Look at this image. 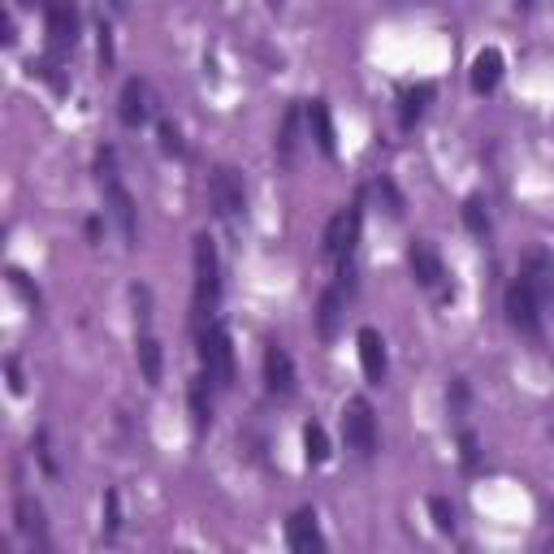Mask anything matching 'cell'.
<instances>
[{"instance_id":"cell-1","label":"cell","mask_w":554,"mask_h":554,"mask_svg":"<svg viewBox=\"0 0 554 554\" xmlns=\"http://www.w3.org/2000/svg\"><path fill=\"white\" fill-rule=\"evenodd\" d=\"M200 368L217 390L234 386V342H230V329L221 321H208L200 329Z\"/></svg>"},{"instance_id":"cell-2","label":"cell","mask_w":554,"mask_h":554,"mask_svg":"<svg viewBox=\"0 0 554 554\" xmlns=\"http://www.w3.org/2000/svg\"><path fill=\"white\" fill-rule=\"evenodd\" d=\"M191 265H195V316H208L221 299V260H217V243L208 234H195Z\"/></svg>"},{"instance_id":"cell-3","label":"cell","mask_w":554,"mask_h":554,"mask_svg":"<svg viewBox=\"0 0 554 554\" xmlns=\"http://www.w3.org/2000/svg\"><path fill=\"white\" fill-rule=\"evenodd\" d=\"M360 230H364V204L360 200H351L347 208H338L334 217H329V226H325V239H321V252L329 260H351L355 256V243H360Z\"/></svg>"},{"instance_id":"cell-4","label":"cell","mask_w":554,"mask_h":554,"mask_svg":"<svg viewBox=\"0 0 554 554\" xmlns=\"http://www.w3.org/2000/svg\"><path fill=\"white\" fill-rule=\"evenodd\" d=\"M503 312H507V325L524 338H542V299L533 295V286L516 277L503 295Z\"/></svg>"},{"instance_id":"cell-5","label":"cell","mask_w":554,"mask_h":554,"mask_svg":"<svg viewBox=\"0 0 554 554\" xmlns=\"http://www.w3.org/2000/svg\"><path fill=\"white\" fill-rule=\"evenodd\" d=\"M342 438H347V451H355L360 459L377 455V412L368 399H347V407H342Z\"/></svg>"},{"instance_id":"cell-6","label":"cell","mask_w":554,"mask_h":554,"mask_svg":"<svg viewBox=\"0 0 554 554\" xmlns=\"http://www.w3.org/2000/svg\"><path fill=\"white\" fill-rule=\"evenodd\" d=\"M208 204H213V213L221 221H234L243 217L247 208V191H243V174L230 165H217L213 174H208Z\"/></svg>"},{"instance_id":"cell-7","label":"cell","mask_w":554,"mask_h":554,"mask_svg":"<svg viewBox=\"0 0 554 554\" xmlns=\"http://www.w3.org/2000/svg\"><path fill=\"white\" fill-rule=\"evenodd\" d=\"M44 35L52 52H70L78 44V5L74 0H44Z\"/></svg>"},{"instance_id":"cell-8","label":"cell","mask_w":554,"mask_h":554,"mask_svg":"<svg viewBox=\"0 0 554 554\" xmlns=\"http://www.w3.org/2000/svg\"><path fill=\"white\" fill-rule=\"evenodd\" d=\"M152 113H156V96H152L148 78H126L122 96H117V117H122V126L139 130L143 122H152Z\"/></svg>"},{"instance_id":"cell-9","label":"cell","mask_w":554,"mask_h":554,"mask_svg":"<svg viewBox=\"0 0 554 554\" xmlns=\"http://www.w3.org/2000/svg\"><path fill=\"white\" fill-rule=\"evenodd\" d=\"M407 269H412L420 290H442L446 286V265H442L438 247H433L429 239H416L412 247H407Z\"/></svg>"},{"instance_id":"cell-10","label":"cell","mask_w":554,"mask_h":554,"mask_svg":"<svg viewBox=\"0 0 554 554\" xmlns=\"http://www.w3.org/2000/svg\"><path fill=\"white\" fill-rule=\"evenodd\" d=\"M265 386H269V394H277V399H290V394L299 390L295 360H290V351L277 347V342L265 347Z\"/></svg>"},{"instance_id":"cell-11","label":"cell","mask_w":554,"mask_h":554,"mask_svg":"<svg viewBox=\"0 0 554 554\" xmlns=\"http://www.w3.org/2000/svg\"><path fill=\"white\" fill-rule=\"evenodd\" d=\"M104 200H109V213L117 221V230H122V239L126 247H135L139 243V208H135V195H130L122 182H104Z\"/></svg>"},{"instance_id":"cell-12","label":"cell","mask_w":554,"mask_h":554,"mask_svg":"<svg viewBox=\"0 0 554 554\" xmlns=\"http://www.w3.org/2000/svg\"><path fill=\"white\" fill-rule=\"evenodd\" d=\"M355 351H360V368H364V377L373 381V386H381V381H386V373H390L386 338H381L373 325H364L360 334H355Z\"/></svg>"},{"instance_id":"cell-13","label":"cell","mask_w":554,"mask_h":554,"mask_svg":"<svg viewBox=\"0 0 554 554\" xmlns=\"http://www.w3.org/2000/svg\"><path fill=\"white\" fill-rule=\"evenodd\" d=\"M347 295H351V290L342 286V282H334V286L321 290V299H316V334H321L325 342L338 338L342 312H347Z\"/></svg>"},{"instance_id":"cell-14","label":"cell","mask_w":554,"mask_h":554,"mask_svg":"<svg viewBox=\"0 0 554 554\" xmlns=\"http://www.w3.org/2000/svg\"><path fill=\"white\" fill-rule=\"evenodd\" d=\"M286 546L295 550V554L325 550V537H321V524H316V511L312 507H299L295 516L286 520Z\"/></svg>"},{"instance_id":"cell-15","label":"cell","mask_w":554,"mask_h":554,"mask_svg":"<svg viewBox=\"0 0 554 554\" xmlns=\"http://www.w3.org/2000/svg\"><path fill=\"white\" fill-rule=\"evenodd\" d=\"M503 52L498 48H481L477 57H472V70H468V83L477 96H490V91H498V83H503Z\"/></svg>"},{"instance_id":"cell-16","label":"cell","mask_w":554,"mask_h":554,"mask_svg":"<svg viewBox=\"0 0 554 554\" xmlns=\"http://www.w3.org/2000/svg\"><path fill=\"white\" fill-rule=\"evenodd\" d=\"M520 277L533 286V295L542 299V303L554 299V256L550 252H529V256H524Z\"/></svg>"},{"instance_id":"cell-17","label":"cell","mask_w":554,"mask_h":554,"mask_svg":"<svg viewBox=\"0 0 554 554\" xmlns=\"http://www.w3.org/2000/svg\"><path fill=\"white\" fill-rule=\"evenodd\" d=\"M433 96H438V87L433 83H416V87H403L399 91V126L412 130L420 117H425V109L433 104Z\"/></svg>"},{"instance_id":"cell-18","label":"cell","mask_w":554,"mask_h":554,"mask_svg":"<svg viewBox=\"0 0 554 554\" xmlns=\"http://www.w3.org/2000/svg\"><path fill=\"white\" fill-rule=\"evenodd\" d=\"M308 130H312V139H316V148H321V156H338L334 113H329L325 100H312V104H308Z\"/></svg>"},{"instance_id":"cell-19","label":"cell","mask_w":554,"mask_h":554,"mask_svg":"<svg viewBox=\"0 0 554 554\" xmlns=\"http://www.w3.org/2000/svg\"><path fill=\"white\" fill-rule=\"evenodd\" d=\"M299 122H303V109L290 104L282 117V130H277V139H273V152L282 165H295V156H299Z\"/></svg>"},{"instance_id":"cell-20","label":"cell","mask_w":554,"mask_h":554,"mask_svg":"<svg viewBox=\"0 0 554 554\" xmlns=\"http://www.w3.org/2000/svg\"><path fill=\"white\" fill-rule=\"evenodd\" d=\"M135 360H139L143 381H148V386H156V381H161V373H165V351H161V342H156L152 334H139V342H135Z\"/></svg>"},{"instance_id":"cell-21","label":"cell","mask_w":554,"mask_h":554,"mask_svg":"<svg viewBox=\"0 0 554 554\" xmlns=\"http://www.w3.org/2000/svg\"><path fill=\"white\" fill-rule=\"evenodd\" d=\"M208 386H213L208 377H195L191 386H187V412H191V429H195V433H204L208 425H213V403H208Z\"/></svg>"},{"instance_id":"cell-22","label":"cell","mask_w":554,"mask_h":554,"mask_svg":"<svg viewBox=\"0 0 554 554\" xmlns=\"http://www.w3.org/2000/svg\"><path fill=\"white\" fill-rule=\"evenodd\" d=\"M13 516H18V533L22 537H35V542H44L48 524H44V507L35 503V498H18V507H13Z\"/></svg>"},{"instance_id":"cell-23","label":"cell","mask_w":554,"mask_h":554,"mask_svg":"<svg viewBox=\"0 0 554 554\" xmlns=\"http://www.w3.org/2000/svg\"><path fill=\"white\" fill-rule=\"evenodd\" d=\"M303 455H308V464H325L329 459V433L316 425V420L303 425Z\"/></svg>"},{"instance_id":"cell-24","label":"cell","mask_w":554,"mask_h":554,"mask_svg":"<svg viewBox=\"0 0 554 554\" xmlns=\"http://www.w3.org/2000/svg\"><path fill=\"white\" fill-rule=\"evenodd\" d=\"M459 217H464V226L472 234H490V204H485L481 195H468L464 208H459Z\"/></svg>"},{"instance_id":"cell-25","label":"cell","mask_w":554,"mask_h":554,"mask_svg":"<svg viewBox=\"0 0 554 554\" xmlns=\"http://www.w3.org/2000/svg\"><path fill=\"white\" fill-rule=\"evenodd\" d=\"M429 516H433V529H438V533H455V507L446 503L442 494L429 498Z\"/></svg>"},{"instance_id":"cell-26","label":"cell","mask_w":554,"mask_h":554,"mask_svg":"<svg viewBox=\"0 0 554 554\" xmlns=\"http://www.w3.org/2000/svg\"><path fill=\"white\" fill-rule=\"evenodd\" d=\"M156 139H161V152H165V156H182V152H187V143H182L178 122H169V117H165L161 126H156Z\"/></svg>"},{"instance_id":"cell-27","label":"cell","mask_w":554,"mask_h":554,"mask_svg":"<svg viewBox=\"0 0 554 554\" xmlns=\"http://www.w3.org/2000/svg\"><path fill=\"white\" fill-rule=\"evenodd\" d=\"M117 529H122V498H117V490L104 494V537H117Z\"/></svg>"},{"instance_id":"cell-28","label":"cell","mask_w":554,"mask_h":554,"mask_svg":"<svg viewBox=\"0 0 554 554\" xmlns=\"http://www.w3.org/2000/svg\"><path fill=\"white\" fill-rule=\"evenodd\" d=\"M459 459H464L468 472H477V464H481V442H477V433H472V429L459 433Z\"/></svg>"},{"instance_id":"cell-29","label":"cell","mask_w":554,"mask_h":554,"mask_svg":"<svg viewBox=\"0 0 554 554\" xmlns=\"http://www.w3.org/2000/svg\"><path fill=\"white\" fill-rule=\"evenodd\" d=\"M96 178L100 182H113L117 178V152L113 148H100L96 152Z\"/></svg>"},{"instance_id":"cell-30","label":"cell","mask_w":554,"mask_h":554,"mask_svg":"<svg viewBox=\"0 0 554 554\" xmlns=\"http://www.w3.org/2000/svg\"><path fill=\"white\" fill-rule=\"evenodd\" d=\"M96 35H100V65H104V70H113V57H117V52H113V26L100 18V31Z\"/></svg>"},{"instance_id":"cell-31","label":"cell","mask_w":554,"mask_h":554,"mask_svg":"<svg viewBox=\"0 0 554 554\" xmlns=\"http://www.w3.org/2000/svg\"><path fill=\"white\" fill-rule=\"evenodd\" d=\"M464 403H468V381L455 377L451 386H446V407H451V412H464Z\"/></svg>"},{"instance_id":"cell-32","label":"cell","mask_w":554,"mask_h":554,"mask_svg":"<svg viewBox=\"0 0 554 554\" xmlns=\"http://www.w3.org/2000/svg\"><path fill=\"white\" fill-rule=\"evenodd\" d=\"M377 195L390 204V217H403V200H399V191H394V182H390V178H381V182H377Z\"/></svg>"},{"instance_id":"cell-33","label":"cell","mask_w":554,"mask_h":554,"mask_svg":"<svg viewBox=\"0 0 554 554\" xmlns=\"http://www.w3.org/2000/svg\"><path fill=\"white\" fill-rule=\"evenodd\" d=\"M5 368H9V390H13V394H22V390H26V381H22V364H18V360H9Z\"/></svg>"},{"instance_id":"cell-34","label":"cell","mask_w":554,"mask_h":554,"mask_svg":"<svg viewBox=\"0 0 554 554\" xmlns=\"http://www.w3.org/2000/svg\"><path fill=\"white\" fill-rule=\"evenodd\" d=\"M109 9L113 13H126V0H109Z\"/></svg>"},{"instance_id":"cell-35","label":"cell","mask_w":554,"mask_h":554,"mask_svg":"<svg viewBox=\"0 0 554 554\" xmlns=\"http://www.w3.org/2000/svg\"><path fill=\"white\" fill-rule=\"evenodd\" d=\"M18 5H22V9H31V5H35V0H18Z\"/></svg>"},{"instance_id":"cell-36","label":"cell","mask_w":554,"mask_h":554,"mask_svg":"<svg viewBox=\"0 0 554 554\" xmlns=\"http://www.w3.org/2000/svg\"><path fill=\"white\" fill-rule=\"evenodd\" d=\"M520 5H533V0H520Z\"/></svg>"}]
</instances>
